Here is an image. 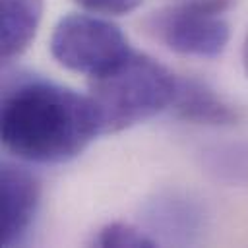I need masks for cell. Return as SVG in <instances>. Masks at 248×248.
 <instances>
[{"mask_svg": "<svg viewBox=\"0 0 248 248\" xmlns=\"http://www.w3.org/2000/svg\"><path fill=\"white\" fill-rule=\"evenodd\" d=\"M101 124L89 95L43 78L6 81L0 107V138L21 161L58 165L78 157Z\"/></svg>", "mask_w": 248, "mask_h": 248, "instance_id": "obj_1", "label": "cell"}, {"mask_svg": "<svg viewBox=\"0 0 248 248\" xmlns=\"http://www.w3.org/2000/svg\"><path fill=\"white\" fill-rule=\"evenodd\" d=\"M89 79V99L99 116L101 136L122 132L170 108L178 83L167 66L134 48Z\"/></svg>", "mask_w": 248, "mask_h": 248, "instance_id": "obj_2", "label": "cell"}, {"mask_svg": "<svg viewBox=\"0 0 248 248\" xmlns=\"http://www.w3.org/2000/svg\"><path fill=\"white\" fill-rule=\"evenodd\" d=\"M231 0H182L147 16L145 29L169 50L182 56L215 58L231 39L225 19Z\"/></svg>", "mask_w": 248, "mask_h": 248, "instance_id": "obj_3", "label": "cell"}, {"mask_svg": "<svg viewBox=\"0 0 248 248\" xmlns=\"http://www.w3.org/2000/svg\"><path fill=\"white\" fill-rule=\"evenodd\" d=\"M128 39L97 14H68L52 29L50 54L66 70L95 78L130 52Z\"/></svg>", "mask_w": 248, "mask_h": 248, "instance_id": "obj_4", "label": "cell"}, {"mask_svg": "<svg viewBox=\"0 0 248 248\" xmlns=\"http://www.w3.org/2000/svg\"><path fill=\"white\" fill-rule=\"evenodd\" d=\"M2 217H0V242L4 246L21 244L35 221L41 186L39 180L16 163H2Z\"/></svg>", "mask_w": 248, "mask_h": 248, "instance_id": "obj_5", "label": "cell"}, {"mask_svg": "<svg viewBox=\"0 0 248 248\" xmlns=\"http://www.w3.org/2000/svg\"><path fill=\"white\" fill-rule=\"evenodd\" d=\"M170 108L176 118L192 124L229 126L240 118L238 110L229 101L198 78L178 79Z\"/></svg>", "mask_w": 248, "mask_h": 248, "instance_id": "obj_6", "label": "cell"}, {"mask_svg": "<svg viewBox=\"0 0 248 248\" xmlns=\"http://www.w3.org/2000/svg\"><path fill=\"white\" fill-rule=\"evenodd\" d=\"M0 50L4 60H12L14 56H19L33 41L43 17L45 0H0Z\"/></svg>", "mask_w": 248, "mask_h": 248, "instance_id": "obj_7", "label": "cell"}, {"mask_svg": "<svg viewBox=\"0 0 248 248\" xmlns=\"http://www.w3.org/2000/svg\"><path fill=\"white\" fill-rule=\"evenodd\" d=\"M198 219L200 211L196 205L176 196L157 200L149 211L151 225L161 229V232L176 238H190L198 227Z\"/></svg>", "mask_w": 248, "mask_h": 248, "instance_id": "obj_8", "label": "cell"}, {"mask_svg": "<svg viewBox=\"0 0 248 248\" xmlns=\"http://www.w3.org/2000/svg\"><path fill=\"white\" fill-rule=\"evenodd\" d=\"M95 244L103 248H153L157 242L130 223L112 221L97 232Z\"/></svg>", "mask_w": 248, "mask_h": 248, "instance_id": "obj_9", "label": "cell"}, {"mask_svg": "<svg viewBox=\"0 0 248 248\" xmlns=\"http://www.w3.org/2000/svg\"><path fill=\"white\" fill-rule=\"evenodd\" d=\"M81 8L99 16H122L134 12L141 0H76Z\"/></svg>", "mask_w": 248, "mask_h": 248, "instance_id": "obj_10", "label": "cell"}, {"mask_svg": "<svg viewBox=\"0 0 248 248\" xmlns=\"http://www.w3.org/2000/svg\"><path fill=\"white\" fill-rule=\"evenodd\" d=\"M242 58H244V68H246V72H248V37H246V41H244V48H242Z\"/></svg>", "mask_w": 248, "mask_h": 248, "instance_id": "obj_11", "label": "cell"}]
</instances>
